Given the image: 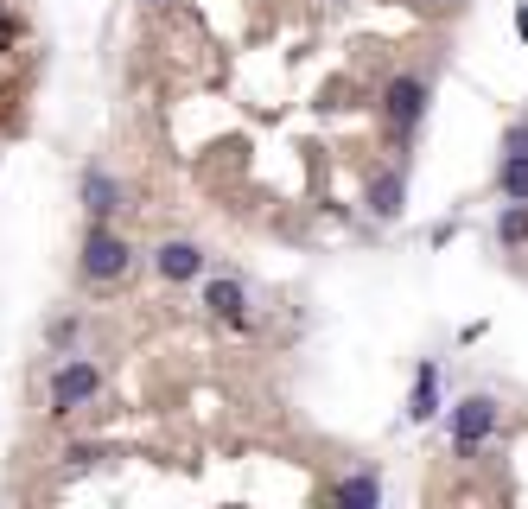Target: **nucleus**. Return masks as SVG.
I'll use <instances>...</instances> for the list:
<instances>
[{
	"mask_svg": "<svg viewBox=\"0 0 528 509\" xmlns=\"http://www.w3.org/2000/svg\"><path fill=\"white\" fill-rule=\"evenodd\" d=\"M96 395H102V370L90 357H64L58 370H51V414H77V408H90Z\"/></svg>",
	"mask_w": 528,
	"mask_h": 509,
	"instance_id": "nucleus-1",
	"label": "nucleus"
},
{
	"mask_svg": "<svg viewBox=\"0 0 528 509\" xmlns=\"http://www.w3.org/2000/svg\"><path fill=\"white\" fill-rule=\"evenodd\" d=\"M490 433H497V401H490V395H465L459 408H452V452H459V459H478Z\"/></svg>",
	"mask_w": 528,
	"mask_h": 509,
	"instance_id": "nucleus-2",
	"label": "nucleus"
},
{
	"mask_svg": "<svg viewBox=\"0 0 528 509\" xmlns=\"http://www.w3.org/2000/svg\"><path fill=\"white\" fill-rule=\"evenodd\" d=\"M128 261H134L128 242H121L109 223H90V236H83V274H90V280H121Z\"/></svg>",
	"mask_w": 528,
	"mask_h": 509,
	"instance_id": "nucleus-3",
	"label": "nucleus"
},
{
	"mask_svg": "<svg viewBox=\"0 0 528 509\" xmlns=\"http://www.w3.org/2000/svg\"><path fill=\"white\" fill-rule=\"evenodd\" d=\"M382 115H389L395 134H414L420 115H427V83H420V77H395L389 90H382Z\"/></svg>",
	"mask_w": 528,
	"mask_h": 509,
	"instance_id": "nucleus-4",
	"label": "nucleus"
},
{
	"mask_svg": "<svg viewBox=\"0 0 528 509\" xmlns=\"http://www.w3.org/2000/svg\"><path fill=\"white\" fill-rule=\"evenodd\" d=\"M204 306L217 312L223 325H242V319H249V293H242V280H230V274H223V280H210V287H204Z\"/></svg>",
	"mask_w": 528,
	"mask_h": 509,
	"instance_id": "nucleus-5",
	"label": "nucleus"
},
{
	"mask_svg": "<svg viewBox=\"0 0 528 509\" xmlns=\"http://www.w3.org/2000/svg\"><path fill=\"white\" fill-rule=\"evenodd\" d=\"M83 210H90V223H109L115 210H121V185L109 179V172H83Z\"/></svg>",
	"mask_w": 528,
	"mask_h": 509,
	"instance_id": "nucleus-6",
	"label": "nucleus"
},
{
	"mask_svg": "<svg viewBox=\"0 0 528 509\" xmlns=\"http://www.w3.org/2000/svg\"><path fill=\"white\" fill-rule=\"evenodd\" d=\"M153 268H160L166 280H198L204 274V249H198V242H160Z\"/></svg>",
	"mask_w": 528,
	"mask_h": 509,
	"instance_id": "nucleus-7",
	"label": "nucleus"
},
{
	"mask_svg": "<svg viewBox=\"0 0 528 509\" xmlns=\"http://www.w3.org/2000/svg\"><path fill=\"white\" fill-rule=\"evenodd\" d=\"M401 198H408V179L389 166V172H376V185H369V210L376 217H401Z\"/></svg>",
	"mask_w": 528,
	"mask_h": 509,
	"instance_id": "nucleus-8",
	"label": "nucleus"
},
{
	"mask_svg": "<svg viewBox=\"0 0 528 509\" xmlns=\"http://www.w3.org/2000/svg\"><path fill=\"white\" fill-rule=\"evenodd\" d=\"M433 414H439V370H433V363H420L414 395H408V420H433Z\"/></svg>",
	"mask_w": 528,
	"mask_h": 509,
	"instance_id": "nucleus-9",
	"label": "nucleus"
},
{
	"mask_svg": "<svg viewBox=\"0 0 528 509\" xmlns=\"http://www.w3.org/2000/svg\"><path fill=\"white\" fill-rule=\"evenodd\" d=\"M331 497H338L344 509H376V503H382V484L369 478V471H357V478H344L338 490H331Z\"/></svg>",
	"mask_w": 528,
	"mask_h": 509,
	"instance_id": "nucleus-10",
	"label": "nucleus"
},
{
	"mask_svg": "<svg viewBox=\"0 0 528 509\" xmlns=\"http://www.w3.org/2000/svg\"><path fill=\"white\" fill-rule=\"evenodd\" d=\"M497 185H503V198H509V204H528V153H503Z\"/></svg>",
	"mask_w": 528,
	"mask_h": 509,
	"instance_id": "nucleus-11",
	"label": "nucleus"
},
{
	"mask_svg": "<svg viewBox=\"0 0 528 509\" xmlns=\"http://www.w3.org/2000/svg\"><path fill=\"white\" fill-rule=\"evenodd\" d=\"M497 242H503V249H522V242H528V204H503V217H497Z\"/></svg>",
	"mask_w": 528,
	"mask_h": 509,
	"instance_id": "nucleus-12",
	"label": "nucleus"
},
{
	"mask_svg": "<svg viewBox=\"0 0 528 509\" xmlns=\"http://www.w3.org/2000/svg\"><path fill=\"white\" fill-rule=\"evenodd\" d=\"M503 153H528V128H522V121H516V128L503 134Z\"/></svg>",
	"mask_w": 528,
	"mask_h": 509,
	"instance_id": "nucleus-13",
	"label": "nucleus"
},
{
	"mask_svg": "<svg viewBox=\"0 0 528 509\" xmlns=\"http://www.w3.org/2000/svg\"><path fill=\"white\" fill-rule=\"evenodd\" d=\"M13 39H20V26H13V20H7V7H0V51H7Z\"/></svg>",
	"mask_w": 528,
	"mask_h": 509,
	"instance_id": "nucleus-14",
	"label": "nucleus"
},
{
	"mask_svg": "<svg viewBox=\"0 0 528 509\" xmlns=\"http://www.w3.org/2000/svg\"><path fill=\"white\" fill-rule=\"evenodd\" d=\"M516 32H522V39H528V7H516Z\"/></svg>",
	"mask_w": 528,
	"mask_h": 509,
	"instance_id": "nucleus-15",
	"label": "nucleus"
},
{
	"mask_svg": "<svg viewBox=\"0 0 528 509\" xmlns=\"http://www.w3.org/2000/svg\"><path fill=\"white\" fill-rule=\"evenodd\" d=\"M420 7H452V0H420Z\"/></svg>",
	"mask_w": 528,
	"mask_h": 509,
	"instance_id": "nucleus-16",
	"label": "nucleus"
}]
</instances>
